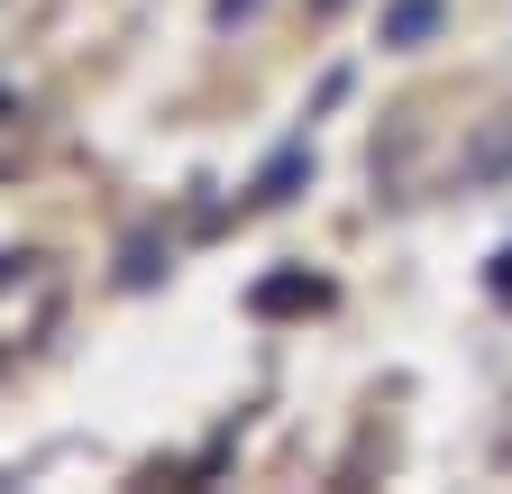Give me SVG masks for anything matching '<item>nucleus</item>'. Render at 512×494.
Masks as SVG:
<instances>
[{
	"mask_svg": "<svg viewBox=\"0 0 512 494\" xmlns=\"http://www.w3.org/2000/svg\"><path fill=\"white\" fill-rule=\"evenodd\" d=\"M330 10H348V0H311V19H330Z\"/></svg>",
	"mask_w": 512,
	"mask_h": 494,
	"instance_id": "0eeeda50",
	"label": "nucleus"
},
{
	"mask_svg": "<svg viewBox=\"0 0 512 494\" xmlns=\"http://www.w3.org/2000/svg\"><path fill=\"white\" fill-rule=\"evenodd\" d=\"M439 28V0H394V10H384V46H421Z\"/></svg>",
	"mask_w": 512,
	"mask_h": 494,
	"instance_id": "20e7f679",
	"label": "nucleus"
},
{
	"mask_svg": "<svg viewBox=\"0 0 512 494\" xmlns=\"http://www.w3.org/2000/svg\"><path fill=\"white\" fill-rule=\"evenodd\" d=\"M247 302H256V321H284V312H320V302H330V284H320L311 266H284V275L256 284Z\"/></svg>",
	"mask_w": 512,
	"mask_h": 494,
	"instance_id": "f257e3e1",
	"label": "nucleus"
},
{
	"mask_svg": "<svg viewBox=\"0 0 512 494\" xmlns=\"http://www.w3.org/2000/svg\"><path fill=\"white\" fill-rule=\"evenodd\" d=\"M302 174H311V138H293V147H284L266 174H256V202H266V211H284V202L302 193Z\"/></svg>",
	"mask_w": 512,
	"mask_h": 494,
	"instance_id": "f03ea898",
	"label": "nucleus"
},
{
	"mask_svg": "<svg viewBox=\"0 0 512 494\" xmlns=\"http://www.w3.org/2000/svg\"><path fill=\"white\" fill-rule=\"evenodd\" d=\"M247 10H256V0H211V19H220V28H238Z\"/></svg>",
	"mask_w": 512,
	"mask_h": 494,
	"instance_id": "39448f33",
	"label": "nucleus"
},
{
	"mask_svg": "<svg viewBox=\"0 0 512 494\" xmlns=\"http://www.w3.org/2000/svg\"><path fill=\"white\" fill-rule=\"evenodd\" d=\"M494 293H512V247H503V257H494Z\"/></svg>",
	"mask_w": 512,
	"mask_h": 494,
	"instance_id": "423d86ee",
	"label": "nucleus"
},
{
	"mask_svg": "<svg viewBox=\"0 0 512 494\" xmlns=\"http://www.w3.org/2000/svg\"><path fill=\"white\" fill-rule=\"evenodd\" d=\"M156 275H165V247H156V229H138V238L119 247V284H128V293H147Z\"/></svg>",
	"mask_w": 512,
	"mask_h": 494,
	"instance_id": "7ed1b4c3",
	"label": "nucleus"
}]
</instances>
